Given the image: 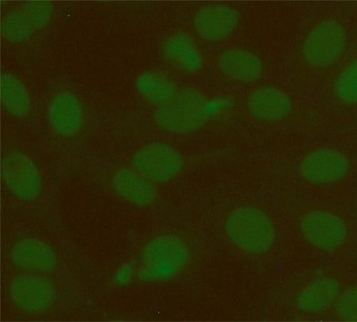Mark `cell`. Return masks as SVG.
<instances>
[{
    "mask_svg": "<svg viewBox=\"0 0 357 322\" xmlns=\"http://www.w3.org/2000/svg\"><path fill=\"white\" fill-rule=\"evenodd\" d=\"M224 229L234 245L252 255L268 252L275 240L273 221L266 213L253 206L231 210L225 219Z\"/></svg>",
    "mask_w": 357,
    "mask_h": 322,
    "instance_id": "cell-1",
    "label": "cell"
},
{
    "mask_svg": "<svg viewBox=\"0 0 357 322\" xmlns=\"http://www.w3.org/2000/svg\"><path fill=\"white\" fill-rule=\"evenodd\" d=\"M153 119L162 130L176 134H188L200 129L208 120L207 100L193 88L178 90L167 104L157 107Z\"/></svg>",
    "mask_w": 357,
    "mask_h": 322,
    "instance_id": "cell-2",
    "label": "cell"
},
{
    "mask_svg": "<svg viewBox=\"0 0 357 322\" xmlns=\"http://www.w3.org/2000/svg\"><path fill=\"white\" fill-rule=\"evenodd\" d=\"M189 255L182 239L171 234L160 235L149 241L142 250L143 270L151 279H171L183 269Z\"/></svg>",
    "mask_w": 357,
    "mask_h": 322,
    "instance_id": "cell-3",
    "label": "cell"
},
{
    "mask_svg": "<svg viewBox=\"0 0 357 322\" xmlns=\"http://www.w3.org/2000/svg\"><path fill=\"white\" fill-rule=\"evenodd\" d=\"M347 43L344 26L335 20H324L307 33L301 52L305 63L314 68H326L342 55Z\"/></svg>",
    "mask_w": 357,
    "mask_h": 322,
    "instance_id": "cell-4",
    "label": "cell"
},
{
    "mask_svg": "<svg viewBox=\"0 0 357 322\" xmlns=\"http://www.w3.org/2000/svg\"><path fill=\"white\" fill-rule=\"evenodd\" d=\"M134 169L153 184H165L176 178L183 166L181 153L162 142H153L138 149L132 155Z\"/></svg>",
    "mask_w": 357,
    "mask_h": 322,
    "instance_id": "cell-5",
    "label": "cell"
},
{
    "mask_svg": "<svg viewBox=\"0 0 357 322\" xmlns=\"http://www.w3.org/2000/svg\"><path fill=\"white\" fill-rule=\"evenodd\" d=\"M1 175L8 190L23 201H33L40 194L42 179L32 159L24 153L13 150L1 162Z\"/></svg>",
    "mask_w": 357,
    "mask_h": 322,
    "instance_id": "cell-6",
    "label": "cell"
},
{
    "mask_svg": "<svg viewBox=\"0 0 357 322\" xmlns=\"http://www.w3.org/2000/svg\"><path fill=\"white\" fill-rule=\"evenodd\" d=\"M350 163L342 152L331 148H316L301 160L298 172L303 179L317 185L337 182L349 172Z\"/></svg>",
    "mask_w": 357,
    "mask_h": 322,
    "instance_id": "cell-7",
    "label": "cell"
},
{
    "mask_svg": "<svg viewBox=\"0 0 357 322\" xmlns=\"http://www.w3.org/2000/svg\"><path fill=\"white\" fill-rule=\"evenodd\" d=\"M299 228L310 244L326 250L342 246L347 236L344 221L337 215L323 210L305 213L300 220Z\"/></svg>",
    "mask_w": 357,
    "mask_h": 322,
    "instance_id": "cell-8",
    "label": "cell"
},
{
    "mask_svg": "<svg viewBox=\"0 0 357 322\" xmlns=\"http://www.w3.org/2000/svg\"><path fill=\"white\" fill-rule=\"evenodd\" d=\"M13 302L29 314H40L52 305L54 287L46 277L36 274H23L14 277L8 286Z\"/></svg>",
    "mask_w": 357,
    "mask_h": 322,
    "instance_id": "cell-9",
    "label": "cell"
},
{
    "mask_svg": "<svg viewBox=\"0 0 357 322\" xmlns=\"http://www.w3.org/2000/svg\"><path fill=\"white\" fill-rule=\"evenodd\" d=\"M50 125L63 138H70L81 130L84 122L80 101L72 92L62 91L50 100L47 109Z\"/></svg>",
    "mask_w": 357,
    "mask_h": 322,
    "instance_id": "cell-10",
    "label": "cell"
},
{
    "mask_svg": "<svg viewBox=\"0 0 357 322\" xmlns=\"http://www.w3.org/2000/svg\"><path fill=\"white\" fill-rule=\"evenodd\" d=\"M239 21L238 10L223 4L206 5L199 8L193 17L197 33L208 41H218L228 37Z\"/></svg>",
    "mask_w": 357,
    "mask_h": 322,
    "instance_id": "cell-11",
    "label": "cell"
},
{
    "mask_svg": "<svg viewBox=\"0 0 357 322\" xmlns=\"http://www.w3.org/2000/svg\"><path fill=\"white\" fill-rule=\"evenodd\" d=\"M247 107L255 118L264 121H278L286 118L291 111L292 103L282 90L271 86L253 91L247 100Z\"/></svg>",
    "mask_w": 357,
    "mask_h": 322,
    "instance_id": "cell-12",
    "label": "cell"
},
{
    "mask_svg": "<svg viewBox=\"0 0 357 322\" xmlns=\"http://www.w3.org/2000/svg\"><path fill=\"white\" fill-rule=\"evenodd\" d=\"M112 185L121 198L137 207L151 205L158 195L155 184L133 168L118 170L112 178Z\"/></svg>",
    "mask_w": 357,
    "mask_h": 322,
    "instance_id": "cell-13",
    "label": "cell"
},
{
    "mask_svg": "<svg viewBox=\"0 0 357 322\" xmlns=\"http://www.w3.org/2000/svg\"><path fill=\"white\" fill-rule=\"evenodd\" d=\"M161 52L164 59L175 69L194 73L202 68L203 59L196 43L184 32H176L162 43Z\"/></svg>",
    "mask_w": 357,
    "mask_h": 322,
    "instance_id": "cell-14",
    "label": "cell"
},
{
    "mask_svg": "<svg viewBox=\"0 0 357 322\" xmlns=\"http://www.w3.org/2000/svg\"><path fill=\"white\" fill-rule=\"evenodd\" d=\"M10 258L17 266L36 272L52 271L56 266V256L47 243L34 238L17 241L10 250Z\"/></svg>",
    "mask_w": 357,
    "mask_h": 322,
    "instance_id": "cell-15",
    "label": "cell"
},
{
    "mask_svg": "<svg viewBox=\"0 0 357 322\" xmlns=\"http://www.w3.org/2000/svg\"><path fill=\"white\" fill-rule=\"evenodd\" d=\"M225 76L236 82L249 83L260 78L263 66L253 52L243 48H231L222 52L218 59Z\"/></svg>",
    "mask_w": 357,
    "mask_h": 322,
    "instance_id": "cell-16",
    "label": "cell"
},
{
    "mask_svg": "<svg viewBox=\"0 0 357 322\" xmlns=\"http://www.w3.org/2000/svg\"><path fill=\"white\" fill-rule=\"evenodd\" d=\"M339 282L334 278L317 279L303 288L297 295V307L306 312H318L329 308L340 294Z\"/></svg>",
    "mask_w": 357,
    "mask_h": 322,
    "instance_id": "cell-17",
    "label": "cell"
},
{
    "mask_svg": "<svg viewBox=\"0 0 357 322\" xmlns=\"http://www.w3.org/2000/svg\"><path fill=\"white\" fill-rule=\"evenodd\" d=\"M135 88L144 100L157 107L169 102L178 91L169 77L155 71H146L138 75Z\"/></svg>",
    "mask_w": 357,
    "mask_h": 322,
    "instance_id": "cell-18",
    "label": "cell"
},
{
    "mask_svg": "<svg viewBox=\"0 0 357 322\" xmlns=\"http://www.w3.org/2000/svg\"><path fill=\"white\" fill-rule=\"evenodd\" d=\"M0 98L4 110L14 117H24L30 112L31 102L27 89L13 74L3 72L1 75Z\"/></svg>",
    "mask_w": 357,
    "mask_h": 322,
    "instance_id": "cell-19",
    "label": "cell"
},
{
    "mask_svg": "<svg viewBox=\"0 0 357 322\" xmlns=\"http://www.w3.org/2000/svg\"><path fill=\"white\" fill-rule=\"evenodd\" d=\"M34 31L29 18L20 8L10 10L1 20V36L8 43H23L31 38Z\"/></svg>",
    "mask_w": 357,
    "mask_h": 322,
    "instance_id": "cell-20",
    "label": "cell"
},
{
    "mask_svg": "<svg viewBox=\"0 0 357 322\" xmlns=\"http://www.w3.org/2000/svg\"><path fill=\"white\" fill-rule=\"evenodd\" d=\"M333 90L336 97L343 103L357 105V60L349 63L340 72Z\"/></svg>",
    "mask_w": 357,
    "mask_h": 322,
    "instance_id": "cell-21",
    "label": "cell"
},
{
    "mask_svg": "<svg viewBox=\"0 0 357 322\" xmlns=\"http://www.w3.org/2000/svg\"><path fill=\"white\" fill-rule=\"evenodd\" d=\"M20 8L31 22L35 31L45 27L50 22L54 6L47 0L26 1Z\"/></svg>",
    "mask_w": 357,
    "mask_h": 322,
    "instance_id": "cell-22",
    "label": "cell"
},
{
    "mask_svg": "<svg viewBox=\"0 0 357 322\" xmlns=\"http://www.w3.org/2000/svg\"><path fill=\"white\" fill-rule=\"evenodd\" d=\"M335 310L341 320L357 321V286L347 289L338 297Z\"/></svg>",
    "mask_w": 357,
    "mask_h": 322,
    "instance_id": "cell-23",
    "label": "cell"
}]
</instances>
